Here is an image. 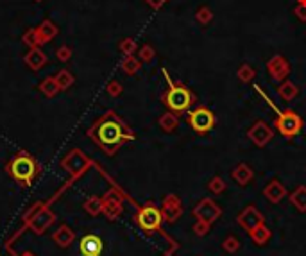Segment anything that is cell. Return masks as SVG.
Here are the masks:
<instances>
[{
	"instance_id": "cell-41",
	"label": "cell",
	"mask_w": 306,
	"mask_h": 256,
	"mask_svg": "<svg viewBox=\"0 0 306 256\" xmlns=\"http://www.w3.org/2000/svg\"><path fill=\"white\" fill-rule=\"evenodd\" d=\"M297 4H302V6H306V0H297Z\"/></svg>"
},
{
	"instance_id": "cell-37",
	"label": "cell",
	"mask_w": 306,
	"mask_h": 256,
	"mask_svg": "<svg viewBox=\"0 0 306 256\" xmlns=\"http://www.w3.org/2000/svg\"><path fill=\"white\" fill-rule=\"evenodd\" d=\"M56 58L59 59V61H70V58H72V48L66 47V45H61V47L56 50Z\"/></svg>"
},
{
	"instance_id": "cell-13",
	"label": "cell",
	"mask_w": 306,
	"mask_h": 256,
	"mask_svg": "<svg viewBox=\"0 0 306 256\" xmlns=\"http://www.w3.org/2000/svg\"><path fill=\"white\" fill-rule=\"evenodd\" d=\"M287 188L281 183L279 180H272L267 183V187L263 188V195L267 197V201L272 202V204H279L285 197H287Z\"/></svg>"
},
{
	"instance_id": "cell-32",
	"label": "cell",
	"mask_w": 306,
	"mask_h": 256,
	"mask_svg": "<svg viewBox=\"0 0 306 256\" xmlns=\"http://www.w3.org/2000/svg\"><path fill=\"white\" fill-rule=\"evenodd\" d=\"M54 240L58 242V244L61 245V247H66V245H68L70 242L73 240V233L68 229V227L63 226L61 229H59V233L54 235Z\"/></svg>"
},
{
	"instance_id": "cell-30",
	"label": "cell",
	"mask_w": 306,
	"mask_h": 256,
	"mask_svg": "<svg viewBox=\"0 0 306 256\" xmlns=\"http://www.w3.org/2000/svg\"><path fill=\"white\" fill-rule=\"evenodd\" d=\"M195 20L200 23V25H208V23L213 20V13H212V9L206 8V6H200V8L195 11Z\"/></svg>"
},
{
	"instance_id": "cell-35",
	"label": "cell",
	"mask_w": 306,
	"mask_h": 256,
	"mask_svg": "<svg viewBox=\"0 0 306 256\" xmlns=\"http://www.w3.org/2000/svg\"><path fill=\"white\" fill-rule=\"evenodd\" d=\"M222 247L226 252H230V254H235V252L240 249V240H238L237 237H233V235H230V237L226 238V240L222 242Z\"/></svg>"
},
{
	"instance_id": "cell-42",
	"label": "cell",
	"mask_w": 306,
	"mask_h": 256,
	"mask_svg": "<svg viewBox=\"0 0 306 256\" xmlns=\"http://www.w3.org/2000/svg\"><path fill=\"white\" fill-rule=\"evenodd\" d=\"M34 2H41V0H34Z\"/></svg>"
},
{
	"instance_id": "cell-25",
	"label": "cell",
	"mask_w": 306,
	"mask_h": 256,
	"mask_svg": "<svg viewBox=\"0 0 306 256\" xmlns=\"http://www.w3.org/2000/svg\"><path fill=\"white\" fill-rule=\"evenodd\" d=\"M40 92L43 93L45 97H56L61 90H59L54 77H47V79H43L40 83Z\"/></svg>"
},
{
	"instance_id": "cell-7",
	"label": "cell",
	"mask_w": 306,
	"mask_h": 256,
	"mask_svg": "<svg viewBox=\"0 0 306 256\" xmlns=\"http://www.w3.org/2000/svg\"><path fill=\"white\" fill-rule=\"evenodd\" d=\"M136 220H138L142 229L156 231V229H160L161 222H163V213H161V210L156 208L154 204H147L138 212Z\"/></svg>"
},
{
	"instance_id": "cell-26",
	"label": "cell",
	"mask_w": 306,
	"mask_h": 256,
	"mask_svg": "<svg viewBox=\"0 0 306 256\" xmlns=\"http://www.w3.org/2000/svg\"><path fill=\"white\" fill-rule=\"evenodd\" d=\"M237 77H238V81H240V83L247 84L256 77V70L252 68L251 65H247V63H245V65H242L240 68L237 70Z\"/></svg>"
},
{
	"instance_id": "cell-23",
	"label": "cell",
	"mask_w": 306,
	"mask_h": 256,
	"mask_svg": "<svg viewBox=\"0 0 306 256\" xmlns=\"http://www.w3.org/2000/svg\"><path fill=\"white\" fill-rule=\"evenodd\" d=\"M120 68L125 75H135V73H138L140 68H142V61H140L138 58H135V56H125L120 63Z\"/></svg>"
},
{
	"instance_id": "cell-19",
	"label": "cell",
	"mask_w": 306,
	"mask_h": 256,
	"mask_svg": "<svg viewBox=\"0 0 306 256\" xmlns=\"http://www.w3.org/2000/svg\"><path fill=\"white\" fill-rule=\"evenodd\" d=\"M36 33H38V38H40L41 45H45V43H48V41L54 40V38L58 36L59 29H58V25H56V23L50 22V20H43V22L36 27Z\"/></svg>"
},
{
	"instance_id": "cell-36",
	"label": "cell",
	"mask_w": 306,
	"mask_h": 256,
	"mask_svg": "<svg viewBox=\"0 0 306 256\" xmlns=\"http://www.w3.org/2000/svg\"><path fill=\"white\" fill-rule=\"evenodd\" d=\"M106 92H108V95H111V97H120L122 92H124V86H122L118 81L113 79V81H110V83H108Z\"/></svg>"
},
{
	"instance_id": "cell-29",
	"label": "cell",
	"mask_w": 306,
	"mask_h": 256,
	"mask_svg": "<svg viewBox=\"0 0 306 256\" xmlns=\"http://www.w3.org/2000/svg\"><path fill=\"white\" fill-rule=\"evenodd\" d=\"M154 58H156V50H154L152 45H143V47L138 48V59L142 63H152Z\"/></svg>"
},
{
	"instance_id": "cell-31",
	"label": "cell",
	"mask_w": 306,
	"mask_h": 256,
	"mask_svg": "<svg viewBox=\"0 0 306 256\" xmlns=\"http://www.w3.org/2000/svg\"><path fill=\"white\" fill-rule=\"evenodd\" d=\"M118 48L124 56H135V52L138 50V43L133 38H124L118 45Z\"/></svg>"
},
{
	"instance_id": "cell-33",
	"label": "cell",
	"mask_w": 306,
	"mask_h": 256,
	"mask_svg": "<svg viewBox=\"0 0 306 256\" xmlns=\"http://www.w3.org/2000/svg\"><path fill=\"white\" fill-rule=\"evenodd\" d=\"M208 188H210V192H212V194L220 195V194H224V192H226V181H224L220 176H213L212 180H210V183H208Z\"/></svg>"
},
{
	"instance_id": "cell-10",
	"label": "cell",
	"mask_w": 306,
	"mask_h": 256,
	"mask_svg": "<svg viewBox=\"0 0 306 256\" xmlns=\"http://www.w3.org/2000/svg\"><path fill=\"white\" fill-rule=\"evenodd\" d=\"M267 72L269 75L272 77L274 81H285L288 75H290L292 68H290V63L287 61V58L281 54H276L267 61Z\"/></svg>"
},
{
	"instance_id": "cell-16",
	"label": "cell",
	"mask_w": 306,
	"mask_h": 256,
	"mask_svg": "<svg viewBox=\"0 0 306 256\" xmlns=\"http://www.w3.org/2000/svg\"><path fill=\"white\" fill-rule=\"evenodd\" d=\"M231 177H233L235 183H238L240 187H245V185H249L254 180V172H252V168L247 163H238L231 170Z\"/></svg>"
},
{
	"instance_id": "cell-22",
	"label": "cell",
	"mask_w": 306,
	"mask_h": 256,
	"mask_svg": "<svg viewBox=\"0 0 306 256\" xmlns=\"http://www.w3.org/2000/svg\"><path fill=\"white\" fill-rule=\"evenodd\" d=\"M290 202L301 213H306V187H304V185H299V187L292 192V194H290Z\"/></svg>"
},
{
	"instance_id": "cell-17",
	"label": "cell",
	"mask_w": 306,
	"mask_h": 256,
	"mask_svg": "<svg viewBox=\"0 0 306 256\" xmlns=\"http://www.w3.org/2000/svg\"><path fill=\"white\" fill-rule=\"evenodd\" d=\"M81 252L84 256H100L102 252V240L95 235H88L81 240Z\"/></svg>"
},
{
	"instance_id": "cell-34",
	"label": "cell",
	"mask_w": 306,
	"mask_h": 256,
	"mask_svg": "<svg viewBox=\"0 0 306 256\" xmlns=\"http://www.w3.org/2000/svg\"><path fill=\"white\" fill-rule=\"evenodd\" d=\"M102 208H104V204H102V199H98V197L88 199L86 204H84V210H86L90 215H98V213L102 212Z\"/></svg>"
},
{
	"instance_id": "cell-3",
	"label": "cell",
	"mask_w": 306,
	"mask_h": 256,
	"mask_svg": "<svg viewBox=\"0 0 306 256\" xmlns=\"http://www.w3.org/2000/svg\"><path fill=\"white\" fill-rule=\"evenodd\" d=\"M8 172L13 180H16L23 187H29L31 181L38 174V163L31 154L18 152L11 161L8 163Z\"/></svg>"
},
{
	"instance_id": "cell-18",
	"label": "cell",
	"mask_w": 306,
	"mask_h": 256,
	"mask_svg": "<svg viewBox=\"0 0 306 256\" xmlns=\"http://www.w3.org/2000/svg\"><path fill=\"white\" fill-rule=\"evenodd\" d=\"M277 95L281 97L283 103H292V100L299 95V86L294 83V81L285 79V81H281L279 86H277Z\"/></svg>"
},
{
	"instance_id": "cell-5",
	"label": "cell",
	"mask_w": 306,
	"mask_h": 256,
	"mask_svg": "<svg viewBox=\"0 0 306 256\" xmlns=\"http://www.w3.org/2000/svg\"><path fill=\"white\" fill-rule=\"evenodd\" d=\"M274 127L285 138H295L302 129V118L294 110L279 111L276 120H274Z\"/></svg>"
},
{
	"instance_id": "cell-24",
	"label": "cell",
	"mask_w": 306,
	"mask_h": 256,
	"mask_svg": "<svg viewBox=\"0 0 306 256\" xmlns=\"http://www.w3.org/2000/svg\"><path fill=\"white\" fill-rule=\"evenodd\" d=\"M56 83H58V86H59V90L61 92H65V90H68V88H72V84L75 83V77L70 73V70H59L58 73H56Z\"/></svg>"
},
{
	"instance_id": "cell-21",
	"label": "cell",
	"mask_w": 306,
	"mask_h": 256,
	"mask_svg": "<svg viewBox=\"0 0 306 256\" xmlns=\"http://www.w3.org/2000/svg\"><path fill=\"white\" fill-rule=\"evenodd\" d=\"M249 237H251V240L254 242L256 245H265L267 242L272 238V231H270L265 224H262V226H258L256 229H252L251 233H249Z\"/></svg>"
},
{
	"instance_id": "cell-14",
	"label": "cell",
	"mask_w": 306,
	"mask_h": 256,
	"mask_svg": "<svg viewBox=\"0 0 306 256\" xmlns=\"http://www.w3.org/2000/svg\"><path fill=\"white\" fill-rule=\"evenodd\" d=\"M23 61H26V65L29 66L33 72H38V70H41L45 65H47L48 58L40 47H36V48H29V52L26 54Z\"/></svg>"
},
{
	"instance_id": "cell-9",
	"label": "cell",
	"mask_w": 306,
	"mask_h": 256,
	"mask_svg": "<svg viewBox=\"0 0 306 256\" xmlns=\"http://www.w3.org/2000/svg\"><path fill=\"white\" fill-rule=\"evenodd\" d=\"M247 138L251 140L256 147H265L267 143L274 138V129L270 127L265 120H256L254 124L249 127Z\"/></svg>"
},
{
	"instance_id": "cell-8",
	"label": "cell",
	"mask_w": 306,
	"mask_h": 256,
	"mask_svg": "<svg viewBox=\"0 0 306 256\" xmlns=\"http://www.w3.org/2000/svg\"><path fill=\"white\" fill-rule=\"evenodd\" d=\"M237 222H238V226H240L242 229H245L247 233H251L252 229H256L258 226L265 224V217H263V213L260 212L256 206L251 204V206H245V208L238 213Z\"/></svg>"
},
{
	"instance_id": "cell-39",
	"label": "cell",
	"mask_w": 306,
	"mask_h": 256,
	"mask_svg": "<svg viewBox=\"0 0 306 256\" xmlns=\"http://www.w3.org/2000/svg\"><path fill=\"white\" fill-rule=\"evenodd\" d=\"M294 15L297 16V20H301V22H306V6H302V4L295 6Z\"/></svg>"
},
{
	"instance_id": "cell-12",
	"label": "cell",
	"mask_w": 306,
	"mask_h": 256,
	"mask_svg": "<svg viewBox=\"0 0 306 256\" xmlns=\"http://www.w3.org/2000/svg\"><path fill=\"white\" fill-rule=\"evenodd\" d=\"M161 213H163V220L174 224L175 220L183 215L181 199H179L177 195H174V194H168L167 197H165V201H163V210H161Z\"/></svg>"
},
{
	"instance_id": "cell-20",
	"label": "cell",
	"mask_w": 306,
	"mask_h": 256,
	"mask_svg": "<svg viewBox=\"0 0 306 256\" xmlns=\"http://www.w3.org/2000/svg\"><path fill=\"white\" fill-rule=\"evenodd\" d=\"M158 124L165 133H174L179 127V115H175L174 111H167L158 118Z\"/></svg>"
},
{
	"instance_id": "cell-6",
	"label": "cell",
	"mask_w": 306,
	"mask_h": 256,
	"mask_svg": "<svg viewBox=\"0 0 306 256\" xmlns=\"http://www.w3.org/2000/svg\"><path fill=\"white\" fill-rule=\"evenodd\" d=\"M220 215H222V208H220L213 199H208V197L200 199L199 204L193 208V217H195L197 220H202V222L210 224V226H212L217 219H220Z\"/></svg>"
},
{
	"instance_id": "cell-15",
	"label": "cell",
	"mask_w": 306,
	"mask_h": 256,
	"mask_svg": "<svg viewBox=\"0 0 306 256\" xmlns=\"http://www.w3.org/2000/svg\"><path fill=\"white\" fill-rule=\"evenodd\" d=\"M102 204H104V208H102V212L106 213L110 219H113V217L120 215L122 212V201L120 197L117 195V192L110 190L106 195H104V199H102Z\"/></svg>"
},
{
	"instance_id": "cell-28",
	"label": "cell",
	"mask_w": 306,
	"mask_h": 256,
	"mask_svg": "<svg viewBox=\"0 0 306 256\" xmlns=\"http://www.w3.org/2000/svg\"><path fill=\"white\" fill-rule=\"evenodd\" d=\"M50 222H52V213L47 212V210H41V212L34 217L33 224H34V227H36V231H43Z\"/></svg>"
},
{
	"instance_id": "cell-1",
	"label": "cell",
	"mask_w": 306,
	"mask_h": 256,
	"mask_svg": "<svg viewBox=\"0 0 306 256\" xmlns=\"http://www.w3.org/2000/svg\"><path fill=\"white\" fill-rule=\"evenodd\" d=\"M88 135L110 156L117 152L125 142L136 138V135L129 129V125L115 111H108V113L102 115L93 124V127L88 131Z\"/></svg>"
},
{
	"instance_id": "cell-38",
	"label": "cell",
	"mask_w": 306,
	"mask_h": 256,
	"mask_svg": "<svg viewBox=\"0 0 306 256\" xmlns=\"http://www.w3.org/2000/svg\"><path fill=\"white\" fill-rule=\"evenodd\" d=\"M193 231H195L197 237H204V235H208V231H210V224L202 222V220H197L195 226H193Z\"/></svg>"
},
{
	"instance_id": "cell-43",
	"label": "cell",
	"mask_w": 306,
	"mask_h": 256,
	"mask_svg": "<svg viewBox=\"0 0 306 256\" xmlns=\"http://www.w3.org/2000/svg\"><path fill=\"white\" fill-rule=\"evenodd\" d=\"M27 256H33V254H27Z\"/></svg>"
},
{
	"instance_id": "cell-11",
	"label": "cell",
	"mask_w": 306,
	"mask_h": 256,
	"mask_svg": "<svg viewBox=\"0 0 306 256\" xmlns=\"http://www.w3.org/2000/svg\"><path fill=\"white\" fill-rule=\"evenodd\" d=\"M61 165H63V168H66L68 172L73 174V176H81L91 163L86 156H83V154L79 152V150H72V152L63 160Z\"/></svg>"
},
{
	"instance_id": "cell-2",
	"label": "cell",
	"mask_w": 306,
	"mask_h": 256,
	"mask_svg": "<svg viewBox=\"0 0 306 256\" xmlns=\"http://www.w3.org/2000/svg\"><path fill=\"white\" fill-rule=\"evenodd\" d=\"M165 75V79H167L168 83V88L167 92L161 95V103L165 104V106L168 108L170 111H174L175 115H181V113H186V111L190 110V108L193 106V104L197 103V97L195 93L192 92V90H188L185 86V84L181 83H174V81L170 79V75H168L167 70H161Z\"/></svg>"
},
{
	"instance_id": "cell-40",
	"label": "cell",
	"mask_w": 306,
	"mask_h": 256,
	"mask_svg": "<svg viewBox=\"0 0 306 256\" xmlns=\"http://www.w3.org/2000/svg\"><path fill=\"white\" fill-rule=\"evenodd\" d=\"M143 2H145L149 8H152L154 11H158V9H161L165 4H167L168 0H143Z\"/></svg>"
},
{
	"instance_id": "cell-4",
	"label": "cell",
	"mask_w": 306,
	"mask_h": 256,
	"mask_svg": "<svg viewBox=\"0 0 306 256\" xmlns=\"http://www.w3.org/2000/svg\"><path fill=\"white\" fill-rule=\"evenodd\" d=\"M186 122H188V125L197 133V135H206V133H210L213 127H215L217 117L210 108L199 106V108H195V110L188 111Z\"/></svg>"
},
{
	"instance_id": "cell-27",
	"label": "cell",
	"mask_w": 306,
	"mask_h": 256,
	"mask_svg": "<svg viewBox=\"0 0 306 256\" xmlns=\"http://www.w3.org/2000/svg\"><path fill=\"white\" fill-rule=\"evenodd\" d=\"M22 41H23V45H26V47H29V48L41 47V41H40V38H38L36 27H34V29H27L26 33H23V36H22Z\"/></svg>"
}]
</instances>
